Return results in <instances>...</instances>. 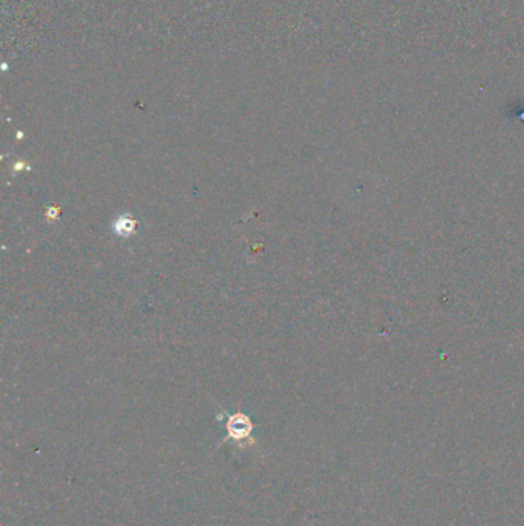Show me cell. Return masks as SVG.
Wrapping results in <instances>:
<instances>
[{"label":"cell","instance_id":"6da1fadb","mask_svg":"<svg viewBox=\"0 0 524 526\" xmlns=\"http://www.w3.org/2000/svg\"><path fill=\"white\" fill-rule=\"evenodd\" d=\"M135 229V222L128 218V217H120L116 223H114V231L119 234V235H123V237H128L134 232Z\"/></svg>","mask_w":524,"mask_h":526}]
</instances>
